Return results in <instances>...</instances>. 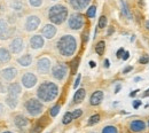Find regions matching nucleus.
<instances>
[{
  "label": "nucleus",
  "mask_w": 149,
  "mask_h": 133,
  "mask_svg": "<svg viewBox=\"0 0 149 133\" xmlns=\"http://www.w3.org/2000/svg\"><path fill=\"white\" fill-rule=\"evenodd\" d=\"M79 47L77 36L72 33H64L60 36L54 42L55 53L62 58H71L76 55Z\"/></svg>",
  "instance_id": "f257e3e1"
},
{
  "label": "nucleus",
  "mask_w": 149,
  "mask_h": 133,
  "mask_svg": "<svg viewBox=\"0 0 149 133\" xmlns=\"http://www.w3.org/2000/svg\"><path fill=\"white\" fill-rule=\"evenodd\" d=\"M58 95H60V86L54 80L51 79L42 80L36 90V96L44 103H51L55 101Z\"/></svg>",
  "instance_id": "f03ea898"
},
{
  "label": "nucleus",
  "mask_w": 149,
  "mask_h": 133,
  "mask_svg": "<svg viewBox=\"0 0 149 133\" xmlns=\"http://www.w3.org/2000/svg\"><path fill=\"white\" fill-rule=\"evenodd\" d=\"M70 15L69 6L63 2H55L47 7L46 9V17L49 21V23H53L55 25H62L67 22V19Z\"/></svg>",
  "instance_id": "7ed1b4c3"
},
{
  "label": "nucleus",
  "mask_w": 149,
  "mask_h": 133,
  "mask_svg": "<svg viewBox=\"0 0 149 133\" xmlns=\"http://www.w3.org/2000/svg\"><path fill=\"white\" fill-rule=\"evenodd\" d=\"M23 109L28 116L36 118V117H39L40 115H42L44 110H45V103L41 102L37 96L36 97H29L24 101Z\"/></svg>",
  "instance_id": "20e7f679"
},
{
  "label": "nucleus",
  "mask_w": 149,
  "mask_h": 133,
  "mask_svg": "<svg viewBox=\"0 0 149 133\" xmlns=\"http://www.w3.org/2000/svg\"><path fill=\"white\" fill-rule=\"evenodd\" d=\"M41 25V16L37 13H31L21 19V29L26 33L36 32Z\"/></svg>",
  "instance_id": "39448f33"
},
{
  "label": "nucleus",
  "mask_w": 149,
  "mask_h": 133,
  "mask_svg": "<svg viewBox=\"0 0 149 133\" xmlns=\"http://www.w3.org/2000/svg\"><path fill=\"white\" fill-rule=\"evenodd\" d=\"M49 75L52 76L53 80L57 83H63L69 76V65L64 62H57L53 65Z\"/></svg>",
  "instance_id": "423d86ee"
},
{
  "label": "nucleus",
  "mask_w": 149,
  "mask_h": 133,
  "mask_svg": "<svg viewBox=\"0 0 149 133\" xmlns=\"http://www.w3.org/2000/svg\"><path fill=\"white\" fill-rule=\"evenodd\" d=\"M67 28L71 31H80L83 30V28L85 26V16L81 13L74 12L69 15V17L67 19Z\"/></svg>",
  "instance_id": "0eeeda50"
},
{
  "label": "nucleus",
  "mask_w": 149,
  "mask_h": 133,
  "mask_svg": "<svg viewBox=\"0 0 149 133\" xmlns=\"http://www.w3.org/2000/svg\"><path fill=\"white\" fill-rule=\"evenodd\" d=\"M7 47L12 52L13 56H19V55H22L25 52V48H26L25 39L23 38L22 36H17L16 35L14 38H12L9 40Z\"/></svg>",
  "instance_id": "6e6552de"
},
{
  "label": "nucleus",
  "mask_w": 149,
  "mask_h": 133,
  "mask_svg": "<svg viewBox=\"0 0 149 133\" xmlns=\"http://www.w3.org/2000/svg\"><path fill=\"white\" fill-rule=\"evenodd\" d=\"M53 60L47 55H42V56L38 57L36 61V71L38 75L40 76H46L49 75L53 68Z\"/></svg>",
  "instance_id": "1a4fd4ad"
},
{
  "label": "nucleus",
  "mask_w": 149,
  "mask_h": 133,
  "mask_svg": "<svg viewBox=\"0 0 149 133\" xmlns=\"http://www.w3.org/2000/svg\"><path fill=\"white\" fill-rule=\"evenodd\" d=\"M19 83L25 90H32L38 85V76L33 71H25L19 77Z\"/></svg>",
  "instance_id": "9d476101"
},
{
  "label": "nucleus",
  "mask_w": 149,
  "mask_h": 133,
  "mask_svg": "<svg viewBox=\"0 0 149 133\" xmlns=\"http://www.w3.org/2000/svg\"><path fill=\"white\" fill-rule=\"evenodd\" d=\"M19 76V69L14 65H5L0 69V79L6 83H13Z\"/></svg>",
  "instance_id": "9b49d317"
},
{
  "label": "nucleus",
  "mask_w": 149,
  "mask_h": 133,
  "mask_svg": "<svg viewBox=\"0 0 149 133\" xmlns=\"http://www.w3.org/2000/svg\"><path fill=\"white\" fill-rule=\"evenodd\" d=\"M45 44H46V39L42 37L41 33L31 35L28 39V46L32 52H40L45 47Z\"/></svg>",
  "instance_id": "f8f14e48"
},
{
  "label": "nucleus",
  "mask_w": 149,
  "mask_h": 133,
  "mask_svg": "<svg viewBox=\"0 0 149 133\" xmlns=\"http://www.w3.org/2000/svg\"><path fill=\"white\" fill-rule=\"evenodd\" d=\"M26 2L25 0H12L8 1V8L10 10V13L15 14L16 16H22L24 14V10L26 8Z\"/></svg>",
  "instance_id": "ddd939ff"
},
{
  "label": "nucleus",
  "mask_w": 149,
  "mask_h": 133,
  "mask_svg": "<svg viewBox=\"0 0 149 133\" xmlns=\"http://www.w3.org/2000/svg\"><path fill=\"white\" fill-rule=\"evenodd\" d=\"M91 3H92V0H67V5L69 6V8L78 13L87 10Z\"/></svg>",
  "instance_id": "4468645a"
},
{
  "label": "nucleus",
  "mask_w": 149,
  "mask_h": 133,
  "mask_svg": "<svg viewBox=\"0 0 149 133\" xmlns=\"http://www.w3.org/2000/svg\"><path fill=\"white\" fill-rule=\"evenodd\" d=\"M58 32V29H57V25L53 24V23H46L42 25L41 30H40V33L42 35V37L46 39V40H52L56 37Z\"/></svg>",
  "instance_id": "2eb2a0df"
},
{
  "label": "nucleus",
  "mask_w": 149,
  "mask_h": 133,
  "mask_svg": "<svg viewBox=\"0 0 149 133\" xmlns=\"http://www.w3.org/2000/svg\"><path fill=\"white\" fill-rule=\"evenodd\" d=\"M16 63L21 68H30L33 64V54L32 53H23L16 57Z\"/></svg>",
  "instance_id": "dca6fc26"
},
{
  "label": "nucleus",
  "mask_w": 149,
  "mask_h": 133,
  "mask_svg": "<svg viewBox=\"0 0 149 133\" xmlns=\"http://www.w3.org/2000/svg\"><path fill=\"white\" fill-rule=\"evenodd\" d=\"M13 124L17 129L22 130V129H25L30 125V119L24 114H15L13 116Z\"/></svg>",
  "instance_id": "f3484780"
},
{
  "label": "nucleus",
  "mask_w": 149,
  "mask_h": 133,
  "mask_svg": "<svg viewBox=\"0 0 149 133\" xmlns=\"http://www.w3.org/2000/svg\"><path fill=\"white\" fill-rule=\"evenodd\" d=\"M23 93V86L21 85L19 81H13L8 84V95L15 96V97H21Z\"/></svg>",
  "instance_id": "a211bd4d"
},
{
  "label": "nucleus",
  "mask_w": 149,
  "mask_h": 133,
  "mask_svg": "<svg viewBox=\"0 0 149 133\" xmlns=\"http://www.w3.org/2000/svg\"><path fill=\"white\" fill-rule=\"evenodd\" d=\"M13 58V54L9 51L8 47L6 46H0V65H6L8 64Z\"/></svg>",
  "instance_id": "6ab92c4d"
},
{
  "label": "nucleus",
  "mask_w": 149,
  "mask_h": 133,
  "mask_svg": "<svg viewBox=\"0 0 149 133\" xmlns=\"http://www.w3.org/2000/svg\"><path fill=\"white\" fill-rule=\"evenodd\" d=\"M3 102H5V104L7 106L8 109H10V110H16L17 107L19 106V97H15V96L6 94L5 97H3Z\"/></svg>",
  "instance_id": "aec40b11"
},
{
  "label": "nucleus",
  "mask_w": 149,
  "mask_h": 133,
  "mask_svg": "<svg viewBox=\"0 0 149 133\" xmlns=\"http://www.w3.org/2000/svg\"><path fill=\"white\" fill-rule=\"evenodd\" d=\"M130 130L134 133H139L142 132L146 130V123L143 120H140V119H134L130 123Z\"/></svg>",
  "instance_id": "412c9836"
},
{
  "label": "nucleus",
  "mask_w": 149,
  "mask_h": 133,
  "mask_svg": "<svg viewBox=\"0 0 149 133\" xmlns=\"http://www.w3.org/2000/svg\"><path fill=\"white\" fill-rule=\"evenodd\" d=\"M103 97H104V94L102 91L97 90L92 93L91 97H90V104L91 106H99L102 101H103Z\"/></svg>",
  "instance_id": "4be33fe9"
},
{
  "label": "nucleus",
  "mask_w": 149,
  "mask_h": 133,
  "mask_svg": "<svg viewBox=\"0 0 149 133\" xmlns=\"http://www.w3.org/2000/svg\"><path fill=\"white\" fill-rule=\"evenodd\" d=\"M16 32H17V28L15 25H10L1 36H0V40L1 41H5V40H10L12 38H14L16 36Z\"/></svg>",
  "instance_id": "5701e85b"
},
{
  "label": "nucleus",
  "mask_w": 149,
  "mask_h": 133,
  "mask_svg": "<svg viewBox=\"0 0 149 133\" xmlns=\"http://www.w3.org/2000/svg\"><path fill=\"white\" fill-rule=\"evenodd\" d=\"M85 96H86V91H85V88H78V90L74 92V95L72 101H74V104L81 103V102L84 101Z\"/></svg>",
  "instance_id": "b1692460"
},
{
  "label": "nucleus",
  "mask_w": 149,
  "mask_h": 133,
  "mask_svg": "<svg viewBox=\"0 0 149 133\" xmlns=\"http://www.w3.org/2000/svg\"><path fill=\"white\" fill-rule=\"evenodd\" d=\"M28 7L32 9H40L45 5V0H25Z\"/></svg>",
  "instance_id": "393cba45"
},
{
  "label": "nucleus",
  "mask_w": 149,
  "mask_h": 133,
  "mask_svg": "<svg viewBox=\"0 0 149 133\" xmlns=\"http://www.w3.org/2000/svg\"><path fill=\"white\" fill-rule=\"evenodd\" d=\"M119 3H120V9H122V13H123V15L126 17V19H132V14H131L130 9H129V6H127V3L124 1V0H120L119 1Z\"/></svg>",
  "instance_id": "a878e982"
},
{
  "label": "nucleus",
  "mask_w": 149,
  "mask_h": 133,
  "mask_svg": "<svg viewBox=\"0 0 149 133\" xmlns=\"http://www.w3.org/2000/svg\"><path fill=\"white\" fill-rule=\"evenodd\" d=\"M104 51H106V42L104 40H100L96 45H95V52L97 55H103L104 54Z\"/></svg>",
  "instance_id": "bb28decb"
},
{
  "label": "nucleus",
  "mask_w": 149,
  "mask_h": 133,
  "mask_svg": "<svg viewBox=\"0 0 149 133\" xmlns=\"http://www.w3.org/2000/svg\"><path fill=\"white\" fill-rule=\"evenodd\" d=\"M12 24L7 21V19H5V17H0V36Z\"/></svg>",
  "instance_id": "cd10ccee"
},
{
  "label": "nucleus",
  "mask_w": 149,
  "mask_h": 133,
  "mask_svg": "<svg viewBox=\"0 0 149 133\" xmlns=\"http://www.w3.org/2000/svg\"><path fill=\"white\" fill-rule=\"evenodd\" d=\"M74 116H72V113H70V111H67L65 114L63 115V118H62V123L64 124V125H67V124H70L72 120H74Z\"/></svg>",
  "instance_id": "c85d7f7f"
},
{
  "label": "nucleus",
  "mask_w": 149,
  "mask_h": 133,
  "mask_svg": "<svg viewBox=\"0 0 149 133\" xmlns=\"http://www.w3.org/2000/svg\"><path fill=\"white\" fill-rule=\"evenodd\" d=\"M100 119H101V117H100V115L99 114L92 115V116L88 118V120H87V125H88V126L95 125V124H97V123L100 122Z\"/></svg>",
  "instance_id": "c756f323"
},
{
  "label": "nucleus",
  "mask_w": 149,
  "mask_h": 133,
  "mask_svg": "<svg viewBox=\"0 0 149 133\" xmlns=\"http://www.w3.org/2000/svg\"><path fill=\"white\" fill-rule=\"evenodd\" d=\"M95 14H96V6L91 5V6L87 8V10H86V16H87L88 19H93V17H95Z\"/></svg>",
  "instance_id": "7c9ffc66"
},
{
  "label": "nucleus",
  "mask_w": 149,
  "mask_h": 133,
  "mask_svg": "<svg viewBox=\"0 0 149 133\" xmlns=\"http://www.w3.org/2000/svg\"><path fill=\"white\" fill-rule=\"evenodd\" d=\"M8 93V83L0 79V95H5Z\"/></svg>",
  "instance_id": "2f4dec72"
},
{
  "label": "nucleus",
  "mask_w": 149,
  "mask_h": 133,
  "mask_svg": "<svg viewBox=\"0 0 149 133\" xmlns=\"http://www.w3.org/2000/svg\"><path fill=\"white\" fill-rule=\"evenodd\" d=\"M107 24H108V19H107V16L102 15V16L99 19L97 28H99V29H104V28H107Z\"/></svg>",
  "instance_id": "473e14b6"
},
{
  "label": "nucleus",
  "mask_w": 149,
  "mask_h": 133,
  "mask_svg": "<svg viewBox=\"0 0 149 133\" xmlns=\"http://www.w3.org/2000/svg\"><path fill=\"white\" fill-rule=\"evenodd\" d=\"M101 133H118V129L113 125H107L102 129V132Z\"/></svg>",
  "instance_id": "72a5a7b5"
},
{
  "label": "nucleus",
  "mask_w": 149,
  "mask_h": 133,
  "mask_svg": "<svg viewBox=\"0 0 149 133\" xmlns=\"http://www.w3.org/2000/svg\"><path fill=\"white\" fill-rule=\"evenodd\" d=\"M60 109H61V106H60V104L53 106V107L49 109V115H51L52 117H55V116H57V114L60 113Z\"/></svg>",
  "instance_id": "f704fd0d"
},
{
  "label": "nucleus",
  "mask_w": 149,
  "mask_h": 133,
  "mask_svg": "<svg viewBox=\"0 0 149 133\" xmlns=\"http://www.w3.org/2000/svg\"><path fill=\"white\" fill-rule=\"evenodd\" d=\"M6 113H7V106L5 104V102H2L0 100V118L3 117L6 115Z\"/></svg>",
  "instance_id": "c9c22d12"
},
{
  "label": "nucleus",
  "mask_w": 149,
  "mask_h": 133,
  "mask_svg": "<svg viewBox=\"0 0 149 133\" xmlns=\"http://www.w3.org/2000/svg\"><path fill=\"white\" fill-rule=\"evenodd\" d=\"M41 131H42V125H40V124H36V125L31 129L30 133H40Z\"/></svg>",
  "instance_id": "e433bc0d"
},
{
  "label": "nucleus",
  "mask_w": 149,
  "mask_h": 133,
  "mask_svg": "<svg viewBox=\"0 0 149 133\" xmlns=\"http://www.w3.org/2000/svg\"><path fill=\"white\" fill-rule=\"evenodd\" d=\"M139 63L140 64H147V63H149V55H147V54L142 55L139 58Z\"/></svg>",
  "instance_id": "4c0bfd02"
},
{
  "label": "nucleus",
  "mask_w": 149,
  "mask_h": 133,
  "mask_svg": "<svg viewBox=\"0 0 149 133\" xmlns=\"http://www.w3.org/2000/svg\"><path fill=\"white\" fill-rule=\"evenodd\" d=\"M83 115V110L81 109H74V111H72V116H74V118H79L80 116Z\"/></svg>",
  "instance_id": "58836bf2"
},
{
  "label": "nucleus",
  "mask_w": 149,
  "mask_h": 133,
  "mask_svg": "<svg viewBox=\"0 0 149 133\" xmlns=\"http://www.w3.org/2000/svg\"><path fill=\"white\" fill-rule=\"evenodd\" d=\"M141 103H142V102H141L140 100H134V101L132 102V106H133L134 109H138V108L141 106Z\"/></svg>",
  "instance_id": "ea45409f"
},
{
  "label": "nucleus",
  "mask_w": 149,
  "mask_h": 133,
  "mask_svg": "<svg viewBox=\"0 0 149 133\" xmlns=\"http://www.w3.org/2000/svg\"><path fill=\"white\" fill-rule=\"evenodd\" d=\"M125 53V49L124 48H119L118 51H117V54H116V56L118 57V58H122V56H123V54Z\"/></svg>",
  "instance_id": "a19ab883"
},
{
  "label": "nucleus",
  "mask_w": 149,
  "mask_h": 133,
  "mask_svg": "<svg viewBox=\"0 0 149 133\" xmlns=\"http://www.w3.org/2000/svg\"><path fill=\"white\" fill-rule=\"evenodd\" d=\"M80 78H81V75L79 74V75L77 76V79H76V81H74V88H77V87H78V85H79V83H80Z\"/></svg>",
  "instance_id": "79ce46f5"
},
{
  "label": "nucleus",
  "mask_w": 149,
  "mask_h": 133,
  "mask_svg": "<svg viewBox=\"0 0 149 133\" xmlns=\"http://www.w3.org/2000/svg\"><path fill=\"white\" fill-rule=\"evenodd\" d=\"M132 70H133V67H132V65H129V67H126V68L123 69V74H129Z\"/></svg>",
  "instance_id": "37998d69"
},
{
  "label": "nucleus",
  "mask_w": 149,
  "mask_h": 133,
  "mask_svg": "<svg viewBox=\"0 0 149 133\" xmlns=\"http://www.w3.org/2000/svg\"><path fill=\"white\" fill-rule=\"evenodd\" d=\"M129 57H130V52H129V51H125V53L123 54L122 58H123L124 61H126V60H129Z\"/></svg>",
  "instance_id": "c03bdc74"
},
{
  "label": "nucleus",
  "mask_w": 149,
  "mask_h": 133,
  "mask_svg": "<svg viewBox=\"0 0 149 133\" xmlns=\"http://www.w3.org/2000/svg\"><path fill=\"white\" fill-rule=\"evenodd\" d=\"M77 60H74V62H72V72H74L76 71V68H77Z\"/></svg>",
  "instance_id": "a18cd8bd"
},
{
  "label": "nucleus",
  "mask_w": 149,
  "mask_h": 133,
  "mask_svg": "<svg viewBox=\"0 0 149 133\" xmlns=\"http://www.w3.org/2000/svg\"><path fill=\"white\" fill-rule=\"evenodd\" d=\"M138 92H139V90H135V91H133V92H131V93H130V96H131V97H133V96H135V95H136V93H138Z\"/></svg>",
  "instance_id": "49530a36"
},
{
  "label": "nucleus",
  "mask_w": 149,
  "mask_h": 133,
  "mask_svg": "<svg viewBox=\"0 0 149 133\" xmlns=\"http://www.w3.org/2000/svg\"><path fill=\"white\" fill-rule=\"evenodd\" d=\"M110 64H109V60H104V68H109Z\"/></svg>",
  "instance_id": "de8ad7c7"
},
{
  "label": "nucleus",
  "mask_w": 149,
  "mask_h": 133,
  "mask_svg": "<svg viewBox=\"0 0 149 133\" xmlns=\"http://www.w3.org/2000/svg\"><path fill=\"white\" fill-rule=\"evenodd\" d=\"M120 88H122V86H120V85H117V87L115 88V93H118V92L120 91Z\"/></svg>",
  "instance_id": "09e8293b"
},
{
  "label": "nucleus",
  "mask_w": 149,
  "mask_h": 133,
  "mask_svg": "<svg viewBox=\"0 0 149 133\" xmlns=\"http://www.w3.org/2000/svg\"><path fill=\"white\" fill-rule=\"evenodd\" d=\"M112 32H113V26H110V28H109V31H108V33H107V35H108V36H110Z\"/></svg>",
  "instance_id": "8fccbe9b"
},
{
  "label": "nucleus",
  "mask_w": 149,
  "mask_h": 133,
  "mask_svg": "<svg viewBox=\"0 0 149 133\" xmlns=\"http://www.w3.org/2000/svg\"><path fill=\"white\" fill-rule=\"evenodd\" d=\"M145 28L149 31V19H147V21L145 22Z\"/></svg>",
  "instance_id": "3c124183"
},
{
  "label": "nucleus",
  "mask_w": 149,
  "mask_h": 133,
  "mask_svg": "<svg viewBox=\"0 0 149 133\" xmlns=\"http://www.w3.org/2000/svg\"><path fill=\"white\" fill-rule=\"evenodd\" d=\"M90 65H91V68H94V67H95V62L91 61V62H90Z\"/></svg>",
  "instance_id": "603ef678"
},
{
  "label": "nucleus",
  "mask_w": 149,
  "mask_h": 133,
  "mask_svg": "<svg viewBox=\"0 0 149 133\" xmlns=\"http://www.w3.org/2000/svg\"><path fill=\"white\" fill-rule=\"evenodd\" d=\"M47 1H49V2H52V3H55V2H60V0H47Z\"/></svg>",
  "instance_id": "864d4df0"
},
{
  "label": "nucleus",
  "mask_w": 149,
  "mask_h": 133,
  "mask_svg": "<svg viewBox=\"0 0 149 133\" xmlns=\"http://www.w3.org/2000/svg\"><path fill=\"white\" fill-rule=\"evenodd\" d=\"M141 80V77H135L134 78V81H140Z\"/></svg>",
  "instance_id": "5fc2aeb1"
},
{
  "label": "nucleus",
  "mask_w": 149,
  "mask_h": 133,
  "mask_svg": "<svg viewBox=\"0 0 149 133\" xmlns=\"http://www.w3.org/2000/svg\"><path fill=\"white\" fill-rule=\"evenodd\" d=\"M1 133H15V132H13V131H9V130H6V131H2Z\"/></svg>",
  "instance_id": "6e6d98bb"
},
{
  "label": "nucleus",
  "mask_w": 149,
  "mask_h": 133,
  "mask_svg": "<svg viewBox=\"0 0 149 133\" xmlns=\"http://www.w3.org/2000/svg\"><path fill=\"white\" fill-rule=\"evenodd\" d=\"M133 40H135V36H132V38H131V41H133Z\"/></svg>",
  "instance_id": "4d7b16f0"
},
{
  "label": "nucleus",
  "mask_w": 149,
  "mask_h": 133,
  "mask_svg": "<svg viewBox=\"0 0 149 133\" xmlns=\"http://www.w3.org/2000/svg\"><path fill=\"white\" fill-rule=\"evenodd\" d=\"M6 1H12V0H6Z\"/></svg>",
  "instance_id": "13d9d810"
},
{
  "label": "nucleus",
  "mask_w": 149,
  "mask_h": 133,
  "mask_svg": "<svg viewBox=\"0 0 149 133\" xmlns=\"http://www.w3.org/2000/svg\"><path fill=\"white\" fill-rule=\"evenodd\" d=\"M148 126H149V122H148Z\"/></svg>",
  "instance_id": "bf43d9fd"
},
{
  "label": "nucleus",
  "mask_w": 149,
  "mask_h": 133,
  "mask_svg": "<svg viewBox=\"0 0 149 133\" xmlns=\"http://www.w3.org/2000/svg\"><path fill=\"white\" fill-rule=\"evenodd\" d=\"M92 133H95V132H92Z\"/></svg>",
  "instance_id": "052dcab7"
},
{
  "label": "nucleus",
  "mask_w": 149,
  "mask_h": 133,
  "mask_svg": "<svg viewBox=\"0 0 149 133\" xmlns=\"http://www.w3.org/2000/svg\"><path fill=\"white\" fill-rule=\"evenodd\" d=\"M148 92H149V90H148Z\"/></svg>",
  "instance_id": "680f3d73"
}]
</instances>
